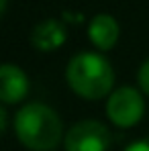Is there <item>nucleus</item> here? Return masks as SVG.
<instances>
[{
	"mask_svg": "<svg viewBox=\"0 0 149 151\" xmlns=\"http://www.w3.org/2000/svg\"><path fill=\"white\" fill-rule=\"evenodd\" d=\"M14 133L31 151H53L66 137L59 114L43 102H29L17 112Z\"/></svg>",
	"mask_w": 149,
	"mask_h": 151,
	"instance_id": "1",
	"label": "nucleus"
},
{
	"mask_svg": "<svg viewBox=\"0 0 149 151\" xmlns=\"http://www.w3.org/2000/svg\"><path fill=\"white\" fill-rule=\"evenodd\" d=\"M66 80L78 96L86 100H98L112 94L114 72L106 57L84 51L70 59L66 68Z\"/></svg>",
	"mask_w": 149,
	"mask_h": 151,
	"instance_id": "2",
	"label": "nucleus"
},
{
	"mask_svg": "<svg viewBox=\"0 0 149 151\" xmlns=\"http://www.w3.org/2000/svg\"><path fill=\"white\" fill-rule=\"evenodd\" d=\"M145 112L143 94L133 86H121L112 90V94L106 100V116L112 125L129 129L135 127Z\"/></svg>",
	"mask_w": 149,
	"mask_h": 151,
	"instance_id": "3",
	"label": "nucleus"
},
{
	"mask_svg": "<svg viewBox=\"0 0 149 151\" xmlns=\"http://www.w3.org/2000/svg\"><path fill=\"white\" fill-rule=\"evenodd\" d=\"M110 145V131L100 121H80L63 137L66 151H106Z\"/></svg>",
	"mask_w": 149,
	"mask_h": 151,
	"instance_id": "4",
	"label": "nucleus"
},
{
	"mask_svg": "<svg viewBox=\"0 0 149 151\" xmlns=\"http://www.w3.org/2000/svg\"><path fill=\"white\" fill-rule=\"evenodd\" d=\"M29 94V78L14 63H0V102L17 104Z\"/></svg>",
	"mask_w": 149,
	"mask_h": 151,
	"instance_id": "5",
	"label": "nucleus"
},
{
	"mask_svg": "<svg viewBox=\"0 0 149 151\" xmlns=\"http://www.w3.org/2000/svg\"><path fill=\"white\" fill-rule=\"evenodd\" d=\"M119 33H121V29H119L117 19L110 14H104V12L96 14L88 25V37L92 41V45L100 51L112 49L119 41Z\"/></svg>",
	"mask_w": 149,
	"mask_h": 151,
	"instance_id": "6",
	"label": "nucleus"
},
{
	"mask_svg": "<svg viewBox=\"0 0 149 151\" xmlns=\"http://www.w3.org/2000/svg\"><path fill=\"white\" fill-rule=\"evenodd\" d=\"M66 41V27L57 19H45L37 23L31 33V45L39 51H55Z\"/></svg>",
	"mask_w": 149,
	"mask_h": 151,
	"instance_id": "7",
	"label": "nucleus"
},
{
	"mask_svg": "<svg viewBox=\"0 0 149 151\" xmlns=\"http://www.w3.org/2000/svg\"><path fill=\"white\" fill-rule=\"evenodd\" d=\"M137 82H139V88L149 96V59L139 68V74H137Z\"/></svg>",
	"mask_w": 149,
	"mask_h": 151,
	"instance_id": "8",
	"label": "nucleus"
},
{
	"mask_svg": "<svg viewBox=\"0 0 149 151\" xmlns=\"http://www.w3.org/2000/svg\"><path fill=\"white\" fill-rule=\"evenodd\" d=\"M125 151H149V141H133L125 147Z\"/></svg>",
	"mask_w": 149,
	"mask_h": 151,
	"instance_id": "9",
	"label": "nucleus"
},
{
	"mask_svg": "<svg viewBox=\"0 0 149 151\" xmlns=\"http://www.w3.org/2000/svg\"><path fill=\"white\" fill-rule=\"evenodd\" d=\"M6 123H8V114H6L4 106L0 104V135L4 133V129H6Z\"/></svg>",
	"mask_w": 149,
	"mask_h": 151,
	"instance_id": "10",
	"label": "nucleus"
},
{
	"mask_svg": "<svg viewBox=\"0 0 149 151\" xmlns=\"http://www.w3.org/2000/svg\"><path fill=\"white\" fill-rule=\"evenodd\" d=\"M6 4H8V0H0V17L4 14V10H6Z\"/></svg>",
	"mask_w": 149,
	"mask_h": 151,
	"instance_id": "11",
	"label": "nucleus"
}]
</instances>
